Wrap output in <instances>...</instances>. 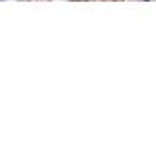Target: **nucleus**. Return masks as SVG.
Wrapping results in <instances>:
<instances>
[{"label": "nucleus", "mask_w": 156, "mask_h": 151, "mask_svg": "<svg viewBox=\"0 0 156 151\" xmlns=\"http://www.w3.org/2000/svg\"><path fill=\"white\" fill-rule=\"evenodd\" d=\"M144 2H156V0H144Z\"/></svg>", "instance_id": "nucleus-1"}, {"label": "nucleus", "mask_w": 156, "mask_h": 151, "mask_svg": "<svg viewBox=\"0 0 156 151\" xmlns=\"http://www.w3.org/2000/svg\"><path fill=\"white\" fill-rule=\"evenodd\" d=\"M133 2H144V0H133Z\"/></svg>", "instance_id": "nucleus-2"}, {"label": "nucleus", "mask_w": 156, "mask_h": 151, "mask_svg": "<svg viewBox=\"0 0 156 151\" xmlns=\"http://www.w3.org/2000/svg\"><path fill=\"white\" fill-rule=\"evenodd\" d=\"M0 2H4V0H0Z\"/></svg>", "instance_id": "nucleus-3"}]
</instances>
